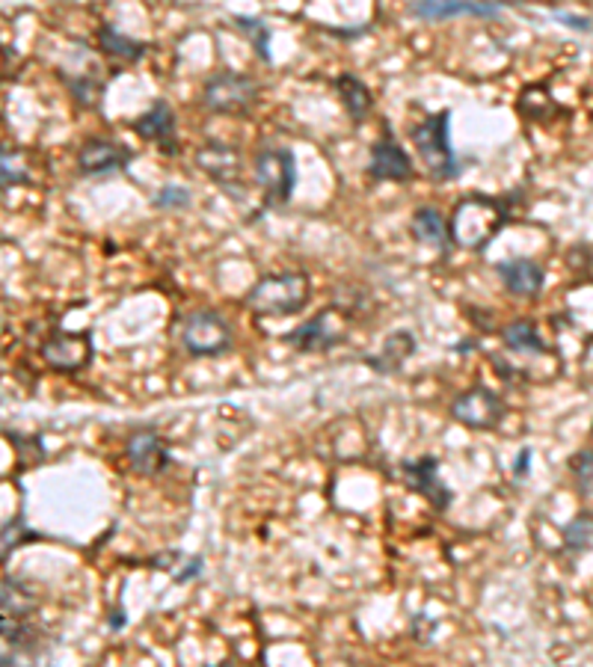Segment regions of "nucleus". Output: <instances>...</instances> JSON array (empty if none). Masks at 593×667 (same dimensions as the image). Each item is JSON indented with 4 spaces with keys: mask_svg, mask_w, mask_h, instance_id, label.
I'll use <instances>...</instances> for the list:
<instances>
[{
    "mask_svg": "<svg viewBox=\"0 0 593 667\" xmlns=\"http://www.w3.org/2000/svg\"><path fill=\"white\" fill-rule=\"evenodd\" d=\"M154 205H158V208H187L190 205V194L184 187L166 184L161 194L154 196Z\"/></svg>",
    "mask_w": 593,
    "mask_h": 667,
    "instance_id": "obj_28",
    "label": "nucleus"
},
{
    "mask_svg": "<svg viewBox=\"0 0 593 667\" xmlns=\"http://www.w3.org/2000/svg\"><path fill=\"white\" fill-rule=\"evenodd\" d=\"M501 338H505V344L513 350V353H546V344L540 333H537V326L531 321H517L510 324L505 333H501Z\"/></svg>",
    "mask_w": 593,
    "mask_h": 667,
    "instance_id": "obj_22",
    "label": "nucleus"
},
{
    "mask_svg": "<svg viewBox=\"0 0 593 667\" xmlns=\"http://www.w3.org/2000/svg\"><path fill=\"white\" fill-rule=\"evenodd\" d=\"M529 460H531V448H522V451H519V457H517V463H513V472H517L519 478L525 474V469H529Z\"/></svg>",
    "mask_w": 593,
    "mask_h": 667,
    "instance_id": "obj_31",
    "label": "nucleus"
},
{
    "mask_svg": "<svg viewBox=\"0 0 593 667\" xmlns=\"http://www.w3.org/2000/svg\"><path fill=\"white\" fill-rule=\"evenodd\" d=\"M234 25H238V30H243L246 36H250L252 48H255V54L262 56V60H271V51H267V42H271V27H267L264 21L238 15V18H234Z\"/></svg>",
    "mask_w": 593,
    "mask_h": 667,
    "instance_id": "obj_25",
    "label": "nucleus"
},
{
    "mask_svg": "<svg viewBox=\"0 0 593 667\" xmlns=\"http://www.w3.org/2000/svg\"><path fill=\"white\" fill-rule=\"evenodd\" d=\"M564 546L573 555H585L593 549V513H578L573 523L564 528Z\"/></svg>",
    "mask_w": 593,
    "mask_h": 667,
    "instance_id": "obj_24",
    "label": "nucleus"
},
{
    "mask_svg": "<svg viewBox=\"0 0 593 667\" xmlns=\"http://www.w3.org/2000/svg\"><path fill=\"white\" fill-rule=\"evenodd\" d=\"M25 537H39V534H36V531H30L21 516L9 519L6 528H4V558L9 555V549H18V546H21V540H25Z\"/></svg>",
    "mask_w": 593,
    "mask_h": 667,
    "instance_id": "obj_27",
    "label": "nucleus"
},
{
    "mask_svg": "<svg viewBox=\"0 0 593 667\" xmlns=\"http://www.w3.org/2000/svg\"><path fill=\"white\" fill-rule=\"evenodd\" d=\"M400 472H404V481L410 483V490L424 495L436 511H445V507L451 504V490L445 487L440 478V463H436V457L407 460V463H400Z\"/></svg>",
    "mask_w": 593,
    "mask_h": 667,
    "instance_id": "obj_9",
    "label": "nucleus"
},
{
    "mask_svg": "<svg viewBox=\"0 0 593 667\" xmlns=\"http://www.w3.org/2000/svg\"><path fill=\"white\" fill-rule=\"evenodd\" d=\"M416 353V338H412L407 330H398V333H391L389 338H386V344H383V350H380V353L374 356V359H368L371 362V368H377V371H383V374H389V371H398L400 365H404V362Z\"/></svg>",
    "mask_w": 593,
    "mask_h": 667,
    "instance_id": "obj_19",
    "label": "nucleus"
},
{
    "mask_svg": "<svg viewBox=\"0 0 593 667\" xmlns=\"http://www.w3.org/2000/svg\"><path fill=\"white\" fill-rule=\"evenodd\" d=\"M255 98H259V84L238 72L214 75L205 84V93H203L205 107L214 113H226V116H241V113H246L255 105Z\"/></svg>",
    "mask_w": 593,
    "mask_h": 667,
    "instance_id": "obj_5",
    "label": "nucleus"
},
{
    "mask_svg": "<svg viewBox=\"0 0 593 667\" xmlns=\"http://www.w3.org/2000/svg\"><path fill=\"white\" fill-rule=\"evenodd\" d=\"M368 173H371L377 181H407L412 175V161L395 140L383 137L380 143H374Z\"/></svg>",
    "mask_w": 593,
    "mask_h": 667,
    "instance_id": "obj_15",
    "label": "nucleus"
},
{
    "mask_svg": "<svg viewBox=\"0 0 593 667\" xmlns=\"http://www.w3.org/2000/svg\"><path fill=\"white\" fill-rule=\"evenodd\" d=\"M131 161V149H125L116 140H89L77 164H81L84 175H104V173H116V169H125Z\"/></svg>",
    "mask_w": 593,
    "mask_h": 667,
    "instance_id": "obj_12",
    "label": "nucleus"
},
{
    "mask_svg": "<svg viewBox=\"0 0 593 667\" xmlns=\"http://www.w3.org/2000/svg\"><path fill=\"white\" fill-rule=\"evenodd\" d=\"M412 234H416L421 244H428L440 253L449 250V241H451V229L445 225L442 214L436 208H419L416 211V217H412Z\"/></svg>",
    "mask_w": 593,
    "mask_h": 667,
    "instance_id": "obj_18",
    "label": "nucleus"
},
{
    "mask_svg": "<svg viewBox=\"0 0 593 667\" xmlns=\"http://www.w3.org/2000/svg\"><path fill=\"white\" fill-rule=\"evenodd\" d=\"M339 93H341L344 107H348V113H351V119L365 122L368 113H371V105H374L371 89H368L356 75H341L339 77Z\"/></svg>",
    "mask_w": 593,
    "mask_h": 667,
    "instance_id": "obj_20",
    "label": "nucleus"
},
{
    "mask_svg": "<svg viewBox=\"0 0 593 667\" xmlns=\"http://www.w3.org/2000/svg\"><path fill=\"white\" fill-rule=\"evenodd\" d=\"M499 276L505 288L517 297H537L543 288V267L531 258H513V262L499 264Z\"/></svg>",
    "mask_w": 593,
    "mask_h": 667,
    "instance_id": "obj_16",
    "label": "nucleus"
},
{
    "mask_svg": "<svg viewBox=\"0 0 593 667\" xmlns=\"http://www.w3.org/2000/svg\"><path fill=\"white\" fill-rule=\"evenodd\" d=\"M332 318H335V306L315 314V318L306 321L303 326H297V330H291L285 335V342L291 347L303 350V353H321V350H330L344 338V330L341 326H332Z\"/></svg>",
    "mask_w": 593,
    "mask_h": 667,
    "instance_id": "obj_10",
    "label": "nucleus"
},
{
    "mask_svg": "<svg viewBox=\"0 0 593 667\" xmlns=\"http://www.w3.org/2000/svg\"><path fill=\"white\" fill-rule=\"evenodd\" d=\"M196 164H199V169H205L217 184L229 187V190L238 187L241 173H243L241 154L234 152L232 145H220V143H211V145H205V149H199Z\"/></svg>",
    "mask_w": 593,
    "mask_h": 667,
    "instance_id": "obj_13",
    "label": "nucleus"
},
{
    "mask_svg": "<svg viewBox=\"0 0 593 667\" xmlns=\"http://www.w3.org/2000/svg\"><path fill=\"white\" fill-rule=\"evenodd\" d=\"M128 460L137 474H158L170 466V448L154 431H137L128 443Z\"/></svg>",
    "mask_w": 593,
    "mask_h": 667,
    "instance_id": "obj_11",
    "label": "nucleus"
},
{
    "mask_svg": "<svg viewBox=\"0 0 593 667\" xmlns=\"http://www.w3.org/2000/svg\"><path fill=\"white\" fill-rule=\"evenodd\" d=\"M412 13L424 21H449L463 15L496 18L499 9L489 4H475V0H412Z\"/></svg>",
    "mask_w": 593,
    "mask_h": 667,
    "instance_id": "obj_14",
    "label": "nucleus"
},
{
    "mask_svg": "<svg viewBox=\"0 0 593 667\" xmlns=\"http://www.w3.org/2000/svg\"><path fill=\"white\" fill-rule=\"evenodd\" d=\"M311 297V282L300 270L291 274L264 276L255 282V288L246 294V309L259 318H285V314L300 312Z\"/></svg>",
    "mask_w": 593,
    "mask_h": 667,
    "instance_id": "obj_1",
    "label": "nucleus"
},
{
    "mask_svg": "<svg viewBox=\"0 0 593 667\" xmlns=\"http://www.w3.org/2000/svg\"><path fill=\"white\" fill-rule=\"evenodd\" d=\"M42 359L48 362L54 371L63 374H77L93 362V335L89 333H54L48 342L42 344Z\"/></svg>",
    "mask_w": 593,
    "mask_h": 667,
    "instance_id": "obj_7",
    "label": "nucleus"
},
{
    "mask_svg": "<svg viewBox=\"0 0 593 667\" xmlns=\"http://www.w3.org/2000/svg\"><path fill=\"white\" fill-rule=\"evenodd\" d=\"M505 220H508V214L501 202L487 199V196H469L454 211L451 237H454V244L463 246V250H480V246L505 225Z\"/></svg>",
    "mask_w": 593,
    "mask_h": 667,
    "instance_id": "obj_2",
    "label": "nucleus"
},
{
    "mask_svg": "<svg viewBox=\"0 0 593 667\" xmlns=\"http://www.w3.org/2000/svg\"><path fill=\"white\" fill-rule=\"evenodd\" d=\"M4 620H27L36 612V596H33L18 579H4Z\"/></svg>",
    "mask_w": 593,
    "mask_h": 667,
    "instance_id": "obj_21",
    "label": "nucleus"
},
{
    "mask_svg": "<svg viewBox=\"0 0 593 667\" xmlns=\"http://www.w3.org/2000/svg\"><path fill=\"white\" fill-rule=\"evenodd\" d=\"M255 178L264 187L267 202H285L294 190L297 181V166H294V154L288 149H267L259 154L255 161Z\"/></svg>",
    "mask_w": 593,
    "mask_h": 667,
    "instance_id": "obj_8",
    "label": "nucleus"
},
{
    "mask_svg": "<svg viewBox=\"0 0 593 667\" xmlns=\"http://www.w3.org/2000/svg\"><path fill=\"white\" fill-rule=\"evenodd\" d=\"M569 466H573L578 493L593 499V451H581V454H576L573 460H569Z\"/></svg>",
    "mask_w": 593,
    "mask_h": 667,
    "instance_id": "obj_26",
    "label": "nucleus"
},
{
    "mask_svg": "<svg viewBox=\"0 0 593 667\" xmlns=\"http://www.w3.org/2000/svg\"><path fill=\"white\" fill-rule=\"evenodd\" d=\"M558 21H567L569 27L573 30H581V33H590L593 30V25L588 18H578V15H569V13H558Z\"/></svg>",
    "mask_w": 593,
    "mask_h": 667,
    "instance_id": "obj_29",
    "label": "nucleus"
},
{
    "mask_svg": "<svg viewBox=\"0 0 593 667\" xmlns=\"http://www.w3.org/2000/svg\"><path fill=\"white\" fill-rule=\"evenodd\" d=\"M98 39H102V48L107 51V54H114V56H119V60H140V56L145 54V45L143 42H137V39H131V36H125V33H119L116 27H102V33H98Z\"/></svg>",
    "mask_w": 593,
    "mask_h": 667,
    "instance_id": "obj_23",
    "label": "nucleus"
},
{
    "mask_svg": "<svg viewBox=\"0 0 593 667\" xmlns=\"http://www.w3.org/2000/svg\"><path fill=\"white\" fill-rule=\"evenodd\" d=\"M451 415L454 422H460L463 427H472V431H492L505 418V403H501L496 392L475 386L463 394H457L451 403Z\"/></svg>",
    "mask_w": 593,
    "mask_h": 667,
    "instance_id": "obj_6",
    "label": "nucleus"
},
{
    "mask_svg": "<svg viewBox=\"0 0 593 667\" xmlns=\"http://www.w3.org/2000/svg\"><path fill=\"white\" fill-rule=\"evenodd\" d=\"M133 131H137L143 140L158 143V145H163L166 152H173V143H175V116H173L170 105L158 101V105H154L149 113H143V116L133 122Z\"/></svg>",
    "mask_w": 593,
    "mask_h": 667,
    "instance_id": "obj_17",
    "label": "nucleus"
},
{
    "mask_svg": "<svg viewBox=\"0 0 593 667\" xmlns=\"http://www.w3.org/2000/svg\"><path fill=\"white\" fill-rule=\"evenodd\" d=\"M199 572H203V558H193V561H190L187 567H184V572H178L175 579H178V582H190V579H196Z\"/></svg>",
    "mask_w": 593,
    "mask_h": 667,
    "instance_id": "obj_30",
    "label": "nucleus"
},
{
    "mask_svg": "<svg viewBox=\"0 0 593 667\" xmlns=\"http://www.w3.org/2000/svg\"><path fill=\"white\" fill-rule=\"evenodd\" d=\"M449 119H451V113L442 110L412 128V140H416V149L421 154L424 166H428L430 175L440 181H449L460 173V164H457V154L451 149V137H449Z\"/></svg>",
    "mask_w": 593,
    "mask_h": 667,
    "instance_id": "obj_3",
    "label": "nucleus"
},
{
    "mask_svg": "<svg viewBox=\"0 0 593 667\" xmlns=\"http://www.w3.org/2000/svg\"><path fill=\"white\" fill-rule=\"evenodd\" d=\"M178 338L190 356H220L232 347V326L214 309H196L178 326Z\"/></svg>",
    "mask_w": 593,
    "mask_h": 667,
    "instance_id": "obj_4",
    "label": "nucleus"
}]
</instances>
